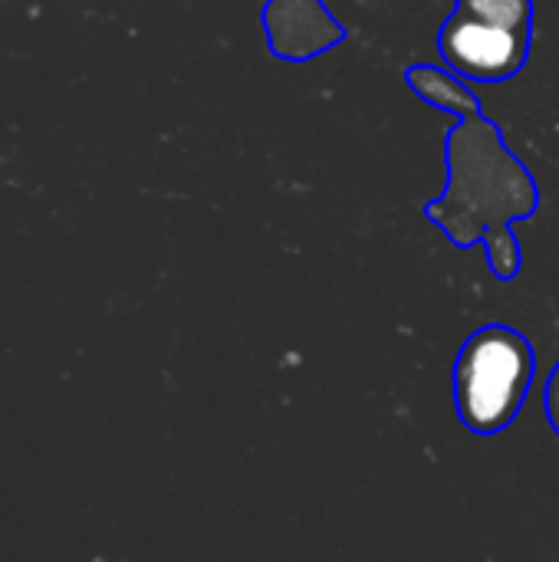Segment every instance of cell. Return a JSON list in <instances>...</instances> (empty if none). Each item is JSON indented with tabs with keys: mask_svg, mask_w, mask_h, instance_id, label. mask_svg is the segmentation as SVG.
I'll return each mask as SVG.
<instances>
[{
	"mask_svg": "<svg viewBox=\"0 0 559 562\" xmlns=\"http://www.w3.org/2000/svg\"><path fill=\"white\" fill-rule=\"evenodd\" d=\"M405 82L418 99L461 119L445 138L448 188L425 207V217L461 250L484 244L494 277L514 280L521 270V244L511 224L537 214L540 191L534 175L504 145L501 128L481 112L474 92L448 69L418 63L405 69Z\"/></svg>",
	"mask_w": 559,
	"mask_h": 562,
	"instance_id": "6da1fadb",
	"label": "cell"
},
{
	"mask_svg": "<svg viewBox=\"0 0 559 562\" xmlns=\"http://www.w3.org/2000/svg\"><path fill=\"white\" fill-rule=\"evenodd\" d=\"M260 20L270 53L287 63H306L346 40V26L323 0H267Z\"/></svg>",
	"mask_w": 559,
	"mask_h": 562,
	"instance_id": "277c9868",
	"label": "cell"
},
{
	"mask_svg": "<svg viewBox=\"0 0 559 562\" xmlns=\"http://www.w3.org/2000/svg\"><path fill=\"white\" fill-rule=\"evenodd\" d=\"M547 422L559 435V362L557 369L550 372V379H547Z\"/></svg>",
	"mask_w": 559,
	"mask_h": 562,
	"instance_id": "8992f818",
	"label": "cell"
},
{
	"mask_svg": "<svg viewBox=\"0 0 559 562\" xmlns=\"http://www.w3.org/2000/svg\"><path fill=\"white\" fill-rule=\"evenodd\" d=\"M530 43H534V30L484 23L461 10H455L438 33L441 59L451 66L455 76L474 82H504L517 76L530 56Z\"/></svg>",
	"mask_w": 559,
	"mask_h": 562,
	"instance_id": "3957f363",
	"label": "cell"
},
{
	"mask_svg": "<svg viewBox=\"0 0 559 562\" xmlns=\"http://www.w3.org/2000/svg\"><path fill=\"white\" fill-rule=\"evenodd\" d=\"M458 10L484 23L534 30V0H458Z\"/></svg>",
	"mask_w": 559,
	"mask_h": 562,
	"instance_id": "5b68a950",
	"label": "cell"
},
{
	"mask_svg": "<svg viewBox=\"0 0 559 562\" xmlns=\"http://www.w3.org/2000/svg\"><path fill=\"white\" fill-rule=\"evenodd\" d=\"M534 375V346L517 329L491 323L471 333L455 362L458 418L481 438L501 435L524 408Z\"/></svg>",
	"mask_w": 559,
	"mask_h": 562,
	"instance_id": "7a4b0ae2",
	"label": "cell"
}]
</instances>
